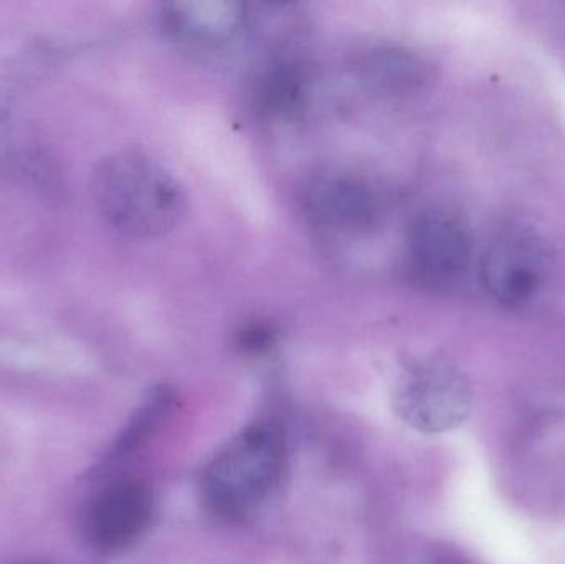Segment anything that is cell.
<instances>
[{
    "mask_svg": "<svg viewBox=\"0 0 565 564\" xmlns=\"http://www.w3.org/2000/svg\"><path fill=\"white\" fill-rule=\"evenodd\" d=\"M96 204L111 227L132 238H158L178 227L185 195L178 179L138 151L99 162L93 178Z\"/></svg>",
    "mask_w": 565,
    "mask_h": 564,
    "instance_id": "cell-1",
    "label": "cell"
},
{
    "mask_svg": "<svg viewBox=\"0 0 565 564\" xmlns=\"http://www.w3.org/2000/svg\"><path fill=\"white\" fill-rule=\"evenodd\" d=\"M285 464L286 440L280 426L258 423L247 427L205 467V506L231 522L248 519L280 486Z\"/></svg>",
    "mask_w": 565,
    "mask_h": 564,
    "instance_id": "cell-2",
    "label": "cell"
},
{
    "mask_svg": "<svg viewBox=\"0 0 565 564\" xmlns=\"http://www.w3.org/2000/svg\"><path fill=\"white\" fill-rule=\"evenodd\" d=\"M395 413L412 429L441 434L457 429L471 411L473 394L467 377L445 361L412 364L394 390Z\"/></svg>",
    "mask_w": 565,
    "mask_h": 564,
    "instance_id": "cell-3",
    "label": "cell"
},
{
    "mask_svg": "<svg viewBox=\"0 0 565 564\" xmlns=\"http://www.w3.org/2000/svg\"><path fill=\"white\" fill-rule=\"evenodd\" d=\"M305 204L311 221L334 234H367L384 215L377 189L354 172L316 175L306 189Z\"/></svg>",
    "mask_w": 565,
    "mask_h": 564,
    "instance_id": "cell-4",
    "label": "cell"
},
{
    "mask_svg": "<svg viewBox=\"0 0 565 564\" xmlns=\"http://www.w3.org/2000/svg\"><path fill=\"white\" fill-rule=\"evenodd\" d=\"M470 254V237L451 215L427 212L412 224L407 244L408 268L422 287L440 290L457 284L467 272Z\"/></svg>",
    "mask_w": 565,
    "mask_h": 564,
    "instance_id": "cell-5",
    "label": "cell"
},
{
    "mask_svg": "<svg viewBox=\"0 0 565 564\" xmlns=\"http://www.w3.org/2000/svg\"><path fill=\"white\" fill-rule=\"evenodd\" d=\"M154 512V497L148 483L128 479L103 490L86 513L89 543L102 553H119L138 542Z\"/></svg>",
    "mask_w": 565,
    "mask_h": 564,
    "instance_id": "cell-6",
    "label": "cell"
},
{
    "mask_svg": "<svg viewBox=\"0 0 565 564\" xmlns=\"http://www.w3.org/2000/svg\"><path fill=\"white\" fill-rule=\"evenodd\" d=\"M544 252L534 238L511 235L488 251L483 278L491 294L514 304L530 297L540 284Z\"/></svg>",
    "mask_w": 565,
    "mask_h": 564,
    "instance_id": "cell-7",
    "label": "cell"
},
{
    "mask_svg": "<svg viewBox=\"0 0 565 564\" xmlns=\"http://www.w3.org/2000/svg\"><path fill=\"white\" fill-rule=\"evenodd\" d=\"M244 22V7L232 0H181L162 10L169 35L192 46H218L228 42Z\"/></svg>",
    "mask_w": 565,
    "mask_h": 564,
    "instance_id": "cell-8",
    "label": "cell"
},
{
    "mask_svg": "<svg viewBox=\"0 0 565 564\" xmlns=\"http://www.w3.org/2000/svg\"><path fill=\"white\" fill-rule=\"evenodd\" d=\"M359 82L381 98L414 95L427 79V65L404 46L381 45L365 50L355 63Z\"/></svg>",
    "mask_w": 565,
    "mask_h": 564,
    "instance_id": "cell-9",
    "label": "cell"
},
{
    "mask_svg": "<svg viewBox=\"0 0 565 564\" xmlns=\"http://www.w3.org/2000/svg\"><path fill=\"white\" fill-rule=\"evenodd\" d=\"M308 75L296 60L271 63L255 86V105L262 113L275 118L295 115L305 105Z\"/></svg>",
    "mask_w": 565,
    "mask_h": 564,
    "instance_id": "cell-10",
    "label": "cell"
},
{
    "mask_svg": "<svg viewBox=\"0 0 565 564\" xmlns=\"http://www.w3.org/2000/svg\"><path fill=\"white\" fill-rule=\"evenodd\" d=\"M175 394L169 386H158L142 401L121 436L109 450V460L122 459L141 446L174 409Z\"/></svg>",
    "mask_w": 565,
    "mask_h": 564,
    "instance_id": "cell-11",
    "label": "cell"
},
{
    "mask_svg": "<svg viewBox=\"0 0 565 564\" xmlns=\"http://www.w3.org/2000/svg\"><path fill=\"white\" fill-rule=\"evenodd\" d=\"M277 341V331L267 323H252L238 334V347L245 354L267 353Z\"/></svg>",
    "mask_w": 565,
    "mask_h": 564,
    "instance_id": "cell-12",
    "label": "cell"
}]
</instances>
